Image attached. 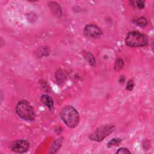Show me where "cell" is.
I'll return each mask as SVG.
<instances>
[{
    "instance_id": "52a82bcc",
    "label": "cell",
    "mask_w": 154,
    "mask_h": 154,
    "mask_svg": "<svg viewBox=\"0 0 154 154\" xmlns=\"http://www.w3.org/2000/svg\"><path fill=\"white\" fill-rule=\"evenodd\" d=\"M40 100L42 102L45 104L49 109H51L54 107V101L52 99L46 94H43L41 96Z\"/></svg>"
},
{
    "instance_id": "4fadbf2b",
    "label": "cell",
    "mask_w": 154,
    "mask_h": 154,
    "mask_svg": "<svg viewBox=\"0 0 154 154\" xmlns=\"http://www.w3.org/2000/svg\"><path fill=\"white\" fill-rule=\"evenodd\" d=\"M122 141V140L118 138H113L111 140H110L108 143H107V147H111L114 146H117L119 144H120Z\"/></svg>"
},
{
    "instance_id": "30bf717a",
    "label": "cell",
    "mask_w": 154,
    "mask_h": 154,
    "mask_svg": "<svg viewBox=\"0 0 154 154\" xmlns=\"http://www.w3.org/2000/svg\"><path fill=\"white\" fill-rule=\"evenodd\" d=\"M85 59L88 62L91 66H94L96 64V60L94 56L90 52H85L84 55Z\"/></svg>"
},
{
    "instance_id": "5b68a950",
    "label": "cell",
    "mask_w": 154,
    "mask_h": 154,
    "mask_svg": "<svg viewBox=\"0 0 154 154\" xmlns=\"http://www.w3.org/2000/svg\"><path fill=\"white\" fill-rule=\"evenodd\" d=\"M84 33L88 37L97 38L102 35L103 31L97 25L90 24L85 26L84 28Z\"/></svg>"
},
{
    "instance_id": "8992f818",
    "label": "cell",
    "mask_w": 154,
    "mask_h": 154,
    "mask_svg": "<svg viewBox=\"0 0 154 154\" xmlns=\"http://www.w3.org/2000/svg\"><path fill=\"white\" fill-rule=\"evenodd\" d=\"M29 147V143L24 140H17L13 143L11 146V150L17 153H23L28 150Z\"/></svg>"
},
{
    "instance_id": "7a4b0ae2",
    "label": "cell",
    "mask_w": 154,
    "mask_h": 154,
    "mask_svg": "<svg viewBox=\"0 0 154 154\" xmlns=\"http://www.w3.org/2000/svg\"><path fill=\"white\" fill-rule=\"evenodd\" d=\"M125 42L129 47H141L147 45L148 39L143 33L138 31H131L127 34Z\"/></svg>"
},
{
    "instance_id": "2e32d148",
    "label": "cell",
    "mask_w": 154,
    "mask_h": 154,
    "mask_svg": "<svg viewBox=\"0 0 154 154\" xmlns=\"http://www.w3.org/2000/svg\"><path fill=\"white\" fill-rule=\"evenodd\" d=\"M137 6L138 8L142 9L144 7V2L142 1H137Z\"/></svg>"
},
{
    "instance_id": "9c48e42d",
    "label": "cell",
    "mask_w": 154,
    "mask_h": 154,
    "mask_svg": "<svg viewBox=\"0 0 154 154\" xmlns=\"http://www.w3.org/2000/svg\"><path fill=\"white\" fill-rule=\"evenodd\" d=\"M61 143H62V141L61 139L56 140L51 145V147L50 149V153H56L60 148L61 146Z\"/></svg>"
},
{
    "instance_id": "277c9868",
    "label": "cell",
    "mask_w": 154,
    "mask_h": 154,
    "mask_svg": "<svg viewBox=\"0 0 154 154\" xmlns=\"http://www.w3.org/2000/svg\"><path fill=\"white\" fill-rule=\"evenodd\" d=\"M114 129L115 128L113 125H107L102 126L98 128L92 134H91L89 138L91 140L95 141H100L111 134L114 131Z\"/></svg>"
},
{
    "instance_id": "3957f363",
    "label": "cell",
    "mask_w": 154,
    "mask_h": 154,
    "mask_svg": "<svg viewBox=\"0 0 154 154\" xmlns=\"http://www.w3.org/2000/svg\"><path fill=\"white\" fill-rule=\"evenodd\" d=\"M17 114L22 119L31 121L35 119V113L31 105L26 100H21L16 105Z\"/></svg>"
},
{
    "instance_id": "9a60e30c",
    "label": "cell",
    "mask_w": 154,
    "mask_h": 154,
    "mask_svg": "<svg viewBox=\"0 0 154 154\" xmlns=\"http://www.w3.org/2000/svg\"><path fill=\"white\" fill-rule=\"evenodd\" d=\"M134 87V82L132 80H129L128 82H127V84H126V89L128 90H132Z\"/></svg>"
},
{
    "instance_id": "6da1fadb",
    "label": "cell",
    "mask_w": 154,
    "mask_h": 154,
    "mask_svg": "<svg viewBox=\"0 0 154 154\" xmlns=\"http://www.w3.org/2000/svg\"><path fill=\"white\" fill-rule=\"evenodd\" d=\"M60 115L61 120L69 128H73L79 123V114L76 109L72 106H64L61 109Z\"/></svg>"
},
{
    "instance_id": "ba28073f",
    "label": "cell",
    "mask_w": 154,
    "mask_h": 154,
    "mask_svg": "<svg viewBox=\"0 0 154 154\" xmlns=\"http://www.w3.org/2000/svg\"><path fill=\"white\" fill-rule=\"evenodd\" d=\"M49 5L51 10L55 14V15L61 16L62 11H61V8L59 5V4H58L57 3L54 2H49Z\"/></svg>"
},
{
    "instance_id": "8fae6325",
    "label": "cell",
    "mask_w": 154,
    "mask_h": 154,
    "mask_svg": "<svg viewBox=\"0 0 154 154\" xmlns=\"http://www.w3.org/2000/svg\"><path fill=\"white\" fill-rule=\"evenodd\" d=\"M124 66V61L122 58H118L117 60L115 61L114 64V70L116 72L120 71L123 69Z\"/></svg>"
},
{
    "instance_id": "7c38bea8",
    "label": "cell",
    "mask_w": 154,
    "mask_h": 154,
    "mask_svg": "<svg viewBox=\"0 0 154 154\" xmlns=\"http://www.w3.org/2000/svg\"><path fill=\"white\" fill-rule=\"evenodd\" d=\"M135 23L138 25V26H140L141 27H144L145 26L147 25V19L144 17H141L140 18H138L137 19L135 20Z\"/></svg>"
},
{
    "instance_id": "5bb4252c",
    "label": "cell",
    "mask_w": 154,
    "mask_h": 154,
    "mask_svg": "<svg viewBox=\"0 0 154 154\" xmlns=\"http://www.w3.org/2000/svg\"><path fill=\"white\" fill-rule=\"evenodd\" d=\"M117 153L119 154H125V153H131V152L126 148L125 147H121L118 149V150L116 152Z\"/></svg>"
}]
</instances>
